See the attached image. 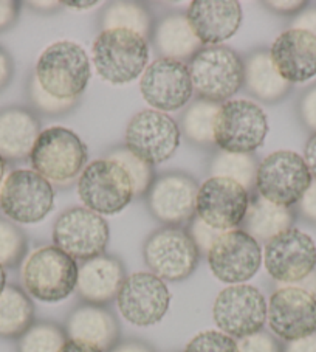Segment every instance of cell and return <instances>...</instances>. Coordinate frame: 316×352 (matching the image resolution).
Instances as JSON below:
<instances>
[{"instance_id": "obj_1", "label": "cell", "mask_w": 316, "mask_h": 352, "mask_svg": "<svg viewBox=\"0 0 316 352\" xmlns=\"http://www.w3.org/2000/svg\"><path fill=\"white\" fill-rule=\"evenodd\" d=\"M34 76L41 87L54 98L78 100L87 89L90 60L86 50L76 42L59 41L42 52Z\"/></svg>"}, {"instance_id": "obj_2", "label": "cell", "mask_w": 316, "mask_h": 352, "mask_svg": "<svg viewBox=\"0 0 316 352\" xmlns=\"http://www.w3.org/2000/svg\"><path fill=\"white\" fill-rule=\"evenodd\" d=\"M92 53L98 75L120 86L143 75L149 60V42L131 30H102Z\"/></svg>"}, {"instance_id": "obj_3", "label": "cell", "mask_w": 316, "mask_h": 352, "mask_svg": "<svg viewBox=\"0 0 316 352\" xmlns=\"http://www.w3.org/2000/svg\"><path fill=\"white\" fill-rule=\"evenodd\" d=\"M190 75L200 98L212 102L229 101L244 84V60L233 48L225 45L203 47L191 58Z\"/></svg>"}, {"instance_id": "obj_4", "label": "cell", "mask_w": 316, "mask_h": 352, "mask_svg": "<svg viewBox=\"0 0 316 352\" xmlns=\"http://www.w3.org/2000/svg\"><path fill=\"white\" fill-rule=\"evenodd\" d=\"M78 269L76 261L58 247H41L23 263V287L42 302H59L76 289Z\"/></svg>"}, {"instance_id": "obj_5", "label": "cell", "mask_w": 316, "mask_h": 352, "mask_svg": "<svg viewBox=\"0 0 316 352\" xmlns=\"http://www.w3.org/2000/svg\"><path fill=\"white\" fill-rule=\"evenodd\" d=\"M33 171L54 184H67L81 175L87 163V146L75 132L54 126L41 131L30 154Z\"/></svg>"}, {"instance_id": "obj_6", "label": "cell", "mask_w": 316, "mask_h": 352, "mask_svg": "<svg viewBox=\"0 0 316 352\" xmlns=\"http://www.w3.org/2000/svg\"><path fill=\"white\" fill-rule=\"evenodd\" d=\"M269 120L262 107L250 100H229L221 104L214 121V144L223 153L251 154L262 146Z\"/></svg>"}, {"instance_id": "obj_7", "label": "cell", "mask_w": 316, "mask_h": 352, "mask_svg": "<svg viewBox=\"0 0 316 352\" xmlns=\"http://www.w3.org/2000/svg\"><path fill=\"white\" fill-rule=\"evenodd\" d=\"M312 182L304 157L293 151H278L259 163L254 190L269 202L291 208L301 202Z\"/></svg>"}, {"instance_id": "obj_8", "label": "cell", "mask_w": 316, "mask_h": 352, "mask_svg": "<svg viewBox=\"0 0 316 352\" xmlns=\"http://www.w3.org/2000/svg\"><path fill=\"white\" fill-rule=\"evenodd\" d=\"M78 194L86 208L98 214H117L132 202L133 186L124 168L111 159L95 160L84 168Z\"/></svg>"}, {"instance_id": "obj_9", "label": "cell", "mask_w": 316, "mask_h": 352, "mask_svg": "<svg viewBox=\"0 0 316 352\" xmlns=\"http://www.w3.org/2000/svg\"><path fill=\"white\" fill-rule=\"evenodd\" d=\"M144 261L163 281H183L199 264V248L190 232L181 227L155 230L144 242Z\"/></svg>"}, {"instance_id": "obj_10", "label": "cell", "mask_w": 316, "mask_h": 352, "mask_svg": "<svg viewBox=\"0 0 316 352\" xmlns=\"http://www.w3.org/2000/svg\"><path fill=\"white\" fill-rule=\"evenodd\" d=\"M111 239L109 223L101 214L75 206L64 211L54 222V247L75 261H89L104 253Z\"/></svg>"}, {"instance_id": "obj_11", "label": "cell", "mask_w": 316, "mask_h": 352, "mask_svg": "<svg viewBox=\"0 0 316 352\" xmlns=\"http://www.w3.org/2000/svg\"><path fill=\"white\" fill-rule=\"evenodd\" d=\"M50 182L33 169H16L0 188V210L17 223H38L53 210Z\"/></svg>"}, {"instance_id": "obj_12", "label": "cell", "mask_w": 316, "mask_h": 352, "mask_svg": "<svg viewBox=\"0 0 316 352\" xmlns=\"http://www.w3.org/2000/svg\"><path fill=\"white\" fill-rule=\"evenodd\" d=\"M180 133L179 124L168 113L146 109L133 115L127 124L126 149L150 166L160 165L175 154Z\"/></svg>"}, {"instance_id": "obj_13", "label": "cell", "mask_w": 316, "mask_h": 352, "mask_svg": "<svg viewBox=\"0 0 316 352\" xmlns=\"http://www.w3.org/2000/svg\"><path fill=\"white\" fill-rule=\"evenodd\" d=\"M212 317L221 332L242 340L262 331L267 321V301L256 287L236 284L217 295Z\"/></svg>"}, {"instance_id": "obj_14", "label": "cell", "mask_w": 316, "mask_h": 352, "mask_svg": "<svg viewBox=\"0 0 316 352\" xmlns=\"http://www.w3.org/2000/svg\"><path fill=\"white\" fill-rule=\"evenodd\" d=\"M264 265L279 283L296 284L312 275L316 267V245L301 230L289 228L265 244Z\"/></svg>"}, {"instance_id": "obj_15", "label": "cell", "mask_w": 316, "mask_h": 352, "mask_svg": "<svg viewBox=\"0 0 316 352\" xmlns=\"http://www.w3.org/2000/svg\"><path fill=\"white\" fill-rule=\"evenodd\" d=\"M208 264L218 281L231 286L245 284L259 272L262 250L245 230H228L210 248Z\"/></svg>"}, {"instance_id": "obj_16", "label": "cell", "mask_w": 316, "mask_h": 352, "mask_svg": "<svg viewBox=\"0 0 316 352\" xmlns=\"http://www.w3.org/2000/svg\"><path fill=\"white\" fill-rule=\"evenodd\" d=\"M171 294L163 279L154 273L138 272L127 276L117 295V306L126 321L133 326L148 327L165 317Z\"/></svg>"}, {"instance_id": "obj_17", "label": "cell", "mask_w": 316, "mask_h": 352, "mask_svg": "<svg viewBox=\"0 0 316 352\" xmlns=\"http://www.w3.org/2000/svg\"><path fill=\"white\" fill-rule=\"evenodd\" d=\"M250 200V192L237 182L210 177L199 188L196 213L208 226L228 232L244 223Z\"/></svg>"}, {"instance_id": "obj_18", "label": "cell", "mask_w": 316, "mask_h": 352, "mask_svg": "<svg viewBox=\"0 0 316 352\" xmlns=\"http://www.w3.org/2000/svg\"><path fill=\"white\" fill-rule=\"evenodd\" d=\"M139 90L144 101L158 112H175L192 98V80L190 69L181 60L160 58L146 67Z\"/></svg>"}, {"instance_id": "obj_19", "label": "cell", "mask_w": 316, "mask_h": 352, "mask_svg": "<svg viewBox=\"0 0 316 352\" xmlns=\"http://www.w3.org/2000/svg\"><path fill=\"white\" fill-rule=\"evenodd\" d=\"M267 320L273 333L285 342L312 336L316 332V296L297 286L278 289L267 305Z\"/></svg>"}, {"instance_id": "obj_20", "label": "cell", "mask_w": 316, "mask_h": 352, "mask_svg": "<svg viewBox=\"0 0 316 352\" xmlns=\"http://www.w3.org/2000/svg\"><path fill=\"white\" fill-rule=\"evenodd\" d=\"M199 185L185 173H168L149 186L148 206L152 216L166 227H180L196 214Z\"/></svg>"}, {"instance_id": "obj_21", "label": "cell", "mask_w": 316, "mask_h": 352, "mask_svg": "<svg viewBox=\"0 0 316 352\" xmlns=\"http://www.w3.org/2000/svg\"><path fill=\"white\" fill-rule=\"evenodd\" d=\"M271 63L289 84H300L316 76V34L290 28L278 36L270 50Z\"/></svg>"}, {"instance_id": "obj_22", "label": "cell", "mask_w": 316, "mask_h": 352, "mask_svg": "<svg viewBox=\"0 0 316 352\" xmlns=\"http://www.w3.org/2000/svg\"><path fill=\"white\" fill-rule=\"evenodd\" d=\"M186 19L200 44L217 45L237 33L242 8L236 0H196L190 3Z\"/></svg>"}, {"instance_id": "obj_23", "label": "cell", "mask_w": 316, "mask_h": 352, "mask_svg": "<svg viewBox=\"0 0 316 352\" xmlns=\"http://www.w3.org/2000/svg\"><path fill=\"white\" fill-rule=\"evenodd\" d=\"M124 267L121 261L101 254L84 261L78 269L76 290L89 305L101 306L117 298L121 284L124 283Z\"/></svg>"}, {"instance_id": "obj_24", "label": "cell", "mask_w": 316, "mask_h": 352, "mask_svg": "<svg viewBox=\"0 0 316 352\" xmlns=\"http://www.w3.org/2000/svg\"><path fill=\"white\" fill-rule=\"evenodd\" d=\"M67 333L71 340L93 344L104 352L118 343L120 327L111 311L95 305H82L67 320Z\"/></svg>"}, {"instance_id": "obj_25", "label": "cell", "mask_w": 316, "mask_h": 352, "mask_svg": "<svg viewBox=\"0 0 316 352\" xmlns=\"http://www.w3.org/2000/svg\"><path fill=\"white\" fill-rule=\"evenodd\" d=\"M39 133V121L28 109L13 106L0 111V155L5 160L30 157Z\"/></svg>"}, {"instance_id": "obj_26", "label": "cell", "mask_w": 316, "mask_h": 352, "mask_svg": "<svg viewBox=\"0 0 316 352\" xmlns=\"http://www.w3.org/2000/svg\"><path fill=\"white\" fill-rule=\"evenodd\" d=\"M152 42L161 58L181 60L192 58L200 48V41L194 34L186 14L174 13L165 16L152 28Z\"/></svg>"}, {"instance_id": "obj_27", "label": "cell", "mask_w": 316, "mask_h": 352, "mask_svg": "<svg viewBox=\"0 0 316 352\" xmlns=\"http://www.w3.org/2000/svg\"><path fill=\"white\" fill-rule=\"evenodd\" d=\"M244 82L253 96L265 102H275L284 98L290 90V84L278 74L271 63L270 53L258 50L245 60Z\"/></svg>"}, {"instance_id": "obj_28", "label": "cell", "mask_w": 316, "mask_h": 352, "mask_svg": "<svg viewBox=\"0 0 316 352\" xmlns=\"http://www.w3.org/2000/svg\"><path fill=\"white\" fill-rule=\"evenodd\" d=\"M245 232L256 239L259 244H267L275 236L281 234L293 226V213L290 208H284L269 202L256 192L250 200L245 216Z\"/></svg>"}, {"instance_id": "obj_29", "label": "cell", "mask_w": 316, "mask_h": 352, "mask_svg": "<svg viewBox=\"0 0 316 352\" xmlns=\"http://www.w3.org/2000/svg\"><path fill=\"white\" fill-rule=\"evenodd\" d=\"M34 306L22 289L7 286L0 294V338H21L34 323Z\"/></svg>"}, {"instance_id": "obj_30", "label": "cell", "mask_w": 316, "mask_h": 352, "mask_svg": "<svg viewBox=\"0 0 316 352\" xmlns=\"http://www.w3.org/2000/svg\"><path fill=\"white\" fill-rule=\"evenodd\" d=\"M217 102L199 98L186 109L181 117L183 135L194 144L210 146L214 144V121L218 112Z\"/></svg>"}, {"instance_id": "obj_31", "label": "cell", "mask_w": 316, "mask_h": 352, "mask_svg": "<svg viewBox=\"0 0 316 352\" xmlns=\"http://www.w3.org/2000/svg\"><path fill=\"white\" fill-rule=\"evenodd\" d=\"M102 30H131L148 39L152 36V19L143 5L137 2H113L101 16Z\"/></svg>"}, {"instance_id": "obj_32", "label": "cell", "mask_w": 316, "mask_h": 352, "mask_svg": "<svg viewBox=\"0 0 316 352\" xmlns=\"http://www.w3.org/2000/svg\"><path fill=\"white\" fill-rule=\"evenodd\" d=\"M211 177H225L240 184L250 192L256 182L258 165L250 154L218 153L210 165Z\"/></svg>"}, {"instance_id": "obj_33", "label": "cell", "mask_w": 316, "mask_h": 352, "mask_svg": "<svg viewBox=\"0 0 316 352\" xmlns=\"http://www.w3.org/2000/svg\"><path fill=\"white\" fill-rule=\"evenodd\" d=\"M67 336L63 327L54 323H34L17 343V352H59Z\"/></svg>"}, {"instance_id": "obj_34", "label": "cell", "mask_w": 316, "mask_h": 352, "mask_svg": "<svg viewBox=\"0 0 316 352\" xmlns=\"http://www.w3.org/2000/svg\"><path fill=\"white\" fill-rule=\"evenodd\" d=\"M107 159L117 162L118 165L124 168V171L129 175L133 186V194L135 196H143L148 192L149 186L154 182V174H152V166L139 160L137 155H133L129 149L118 148L112 151L107 155Z\"/></svg>"}, {"instance_id": "obj_35", "label": "cell", "mask_w": 316, "mask_h": 352, "mask_svg": "<svg viewBox=\"0 0 316 352\" xmlns=\"http://www.w3.org/2000/svg\"><path fill=\"white\" fill-rule=\"evenodd\" d=\"M27 238L19 227L0 219V265L14 267L25 256Z\"/></svg>"}, {"instance_id": "obj_36", "label": "cell", "mask_w": 316, "mask_h": 352, "mask_svg": "<svg viewBox=\"0 0 316 352\" xmlns=\"http://www.w3.org/2000/svg\"><path fill=\"white\" fill-rule=\"evenodd\" d=\"M183 352H239L237 342L221 331H205L197 333Z\"/></svg>"}, {"instance_id": "obj_37", "label": "cell", "mask_w": 316, "mask_h": 352, "mask_svg": "<svg viewBox=\"0 0 316 352\" xmlns=\"http://www.w3.org/2000/svg\"><path fill=\"white\" fill-rule=\"evenodd\" d=\"M28 95L34 107L38 109V111L48 115L64 113L67 111H70V109L76 104V100L65 101V100L54 98V96H52L50 94H47L45 90L41 87V84L38 82V80H36V76H33L32 80H30Z\"/></svg>"}, {"instance_id": "obj_38", "label": "cell", "mask_w": 316, "mask_h": 352, "mask_svg": "<svg viewBox=\"0 0 316 352\" xmlns=\"http://www.w3.org/2000/svg\"><path fill=\"white\" fill-rule=\"evenodd\" d=\"M222 233H225L223 230H217L214 227L208 226V223L203 222L200 217H196V219L191 221L190 234L192 241L196 242L199 252L208 254L210 248L218 238H221Z\"/></svg>"}, {"instance_id": "obj_39", "label": "cell", "mask_w": 316, "mask_h": 352, "mask_svg": "<svg viewBox=\"0 0 316 352\" xmlns=\"http://www.w3.org/2000/svg\"><path fill=\"white\" fill-rule=\"evenodd\" d=\"M239 352H282L281 344L271 333L259 331L250 337L239 340Z\"/></svg>"}, {"instance_id": "obj_40", "label": "cell", "mask_w": 316, "mask_h": 352, "mask_svg": "<svg viewBox=\"0 0 316 352\" xmlns=\"http://www.w3.org/2000/svg\"><path fill=\"white\" fill-rule=\"evenodd\" d=\"M301 117L310 129L316 132V87L306 94L301 101Z\"/></svg>"}, {"instance_id": "obj_41", "label": "cell", "mask_w": 316, "mask_h": 352, "mask_svg": "<svg viewBox=\"0 0 316 352\" xmlns=\"http://www.w3.org/2000/svg\"><path fill=\"white\" fill-rule=\"evenodd\" d=\"M19 16V3L13 0H0V32L14 25Z\"/></svg>"}, {"instance_id": "obj_42", "label": "cell", "mask_w": 316, "mask_h": 352, "mask_svg": "<svg viewBox=\"0 0 316 352\" xmlns=\"http://www.w3.org/2000/svg\"><path fill=\"white\" fill-rule=\"evenodd\" d=\"M301 213L308 221L316 222V180L312 182L308 190L301 199Z\"/></svg>"}, {"instance_id": "obj_43", "label": "cell", "mask_w": 316, "mask_h": 352, "mask_svg": "<svg viewBox=\"0 0 316 352\" xmlns=\"http://www.w3.org/2000/svg\"><path fill=\"white\" fill-rule=\"evenodd\" d=\"M14 74V65L13 59H11L10 54L0 47V92L8 86L11 78Z\"/></svg>"}, {"instance_id": "obj_44", "label": "cell", "mask_w": 316, "mask_h": 352, "mask_svg": "<svg viewBox=\"0 0 316 352\" xmlns=\"http://www.w3.org/2000/svg\"><path fill=\"white\" fill-rule=\"evenodd\" d=\"M284 352H316V332L295 342H289Z\"/></svg>"}, {"instance_id": "obj_45", "label": "cell", "mask_w": 316, "mask_h": 352, "mask_svg": "<svg viewBox=\"0 0 316 352\" xmlns=\"http://www.w3.org/2000/svg\"><path fill=\"white\" fill-rule=\"evenodd\" d=\"M304 160L312 174V179L316 180V132L307 140L306 149H304Z\"/></svg>"}, {"instance_id": "obj_46", "label": "cell", "mask_w": 316, "mask_h": 352, "mask_svg": "<svg viewBox=\"0 0 316 352\" xmlns=\"http://www.w3.org/2000/svg\"><path fill=\"white\" fill-rule=\"evenodd\" d=\"M109 352H154V349L138 340H127V342L117 343Z\"/></svg>"}, {"instance_id": "obj_47", "label": "cell", "mask_w": 316, "mask_h": 352, "mask_svg": "<svg viewBox=\"0 0 316 352\" xmlns=\"http://www.w3.org/2000/svg\"><path fill=\"white\" fill-rule=\"evenodd\" d=\"M267 7H270L271 10L278 11V13H295V11L301 10L302 7H306V2H297V0H271V2H265Z\"/></svg>"}, {"instance_id": "obj_48", "label": "cell", "mask_w": 316, "mask_h": 352, "mask_svg": "<svg viewBox=\"0 0 316 352\" xmlns=\"http://www.w3.org/2000/svg\"><path fill=\"white\" fill-rule=\"evenodd\" d=\"M59 352H102V351L100 348H96V346H93V344L69 338L64 343L63 348H60Z\"/></svg>"}, {"instance_id": "obj_49", "label": "cell", "mask_w": 316, "mask_h": 352, "mask_svg": "<svg viewBox=\"0 0 316 352\" xmlns=\"http://www.w3.org/2000/svg\"><path fill=\"white\" fill-rule=\"evenodd\" d=\"M28 5L39 11H53V10H58L60 5H63V2H30Z\"/></svg>"}, {"instance_id": "obj_50", "label": "cell", "mask_w": 316, "mask_h": 352, "mask_svg": "<svg viewBox=\"0 0 316 352\" xmlns=\"http://www.w3.org/2000/svg\"><path fill=\"white\" fill-rule=\"evenodd\" d=\"M64 5L75 10H89L95 7V5H98V2H95V0H92V2H64Z\"/></svg>"}, {"instance_id": "obj_51", "label": "cell", "mask_w": 316, "mask_h": 352, "mask_svg": "<svg viewBox=\"0 0 316 352\" xmlns=\"http://www.w3.org/2000/svg\"><path fill=\"white\" fill-rule=\"evenodd\" d=\"M5 287H7V272L3 265H0V294L3 292Z\"/></svg>"}, {"instance_id": "obj_52", "label": "cell", "mask_w": 316, "mask_h": 352, "mask_svg": "<svg viewBox=\"0 0 316 352\" xmlns=\"http://www.w3.org/2000/svg\"><path fill=\"white\" fill-rule=\"evenodd\" d=\"M5 169H7V160H5V159H3V157H2V155H0V185H2V182H3Z\"/></svg>"}]
</instances>
